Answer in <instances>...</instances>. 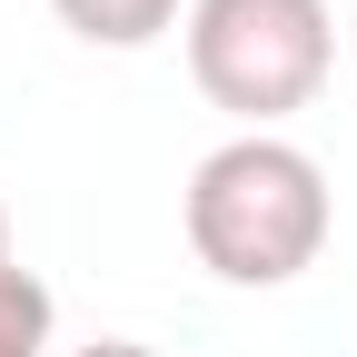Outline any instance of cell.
Here are the masks:
<instances>
[{
  "mask_svg": "<svg viewBox=\"0 0 357 357\" xmlns=\"http://www.w3.org/2000/svg\"><path fill=\"white\" fill-rule=\"evenodd\" d=\"M337 20L328 0H189V79L238 129H278L328 89Z\"/></svg>",
  "mask_w": 357,
  "mask_h": 357,
  "instance_id": "obj_2",
  "label": "cell"
},
{
  "mask_svg": "<svg viewBox=\"0 0 357 357\" xmlns=\"http://www.w3.org/2000/svg\"><path fill=\"white\" fill-rule=\"evenodd\" d=\"M0 357H50V288L20 258L0 268Z\"/></svg>",
  "mask_w": 357,
  "mask_h": 357,
  "instance_id": "obj_4",
  "label": "cell"
},
{
  "mask_svg": "<svg viewBox=\"0 0 357 357\" xmlns=\"http://www.w3.org/2000/svg\"><path fill=\"white\" fill-rule=\"evenodd\" d=\"M70 357H159V347H139V337H89V347H70Z\"/></svg>",
  "mask_w": 357,
  "mask_h": 357,
  "instance_id": "obj_5",
  "label": "cell"
},
{
  "mask_svg": "<svg viewBox=\"0 0 357 357\" xmlns=\"http://www.w3.org/2000/svg\"><path fill=\"white\" fill-rule=\"evenodd\" d=\"M50 10L89 50H149L159 30H178V0H50Z\"/></svg>",
  "mask_w": 357,
  "mask_h": 357,
  "instance_id": "obj_3",
  "label": "cell"
},
{
  "mask_svg": "<svg viewBox=\"0 0 357 357\" xmlns=\"http://www.w3.org/2000/svg\"><path fill=\"white\" fill-rule=\"evenodd\" d=\"M0 268H10V218H0Z\"/></svg>",
  "mask_w": 357,
  "mask_h": 357,
  "instance_id": "obj_6",
  "label": "cell"
},
{
  "mask_svg": "<svg viewBox=\"0 0 357 357\" xmlns=\"http://www.w3.org/2000/svg\"><path fill=\"white\" fill-rule=\"evenodd\" d=\"M178 218H189V248H199L208 278H229V288H288V278L318 268L337 199H328V169L298 139L238 129V139H218L189 169Z\"/></svg>",
  "mask_w": 357,
  "mask_h": 357,
  "instance_id": "obj_1",
  "label": "cell"
}]
</instances>
